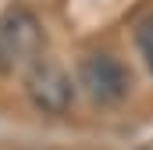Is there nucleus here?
I'll use <instances>...</instances> for the list:
<instances>
[{
	"mask_svg": "<svg viewBox=\"0 0 153 150\" xmlns=\"http://www.w3.org/2000/svg\"><path fill=\"white\" fill-rule=\"evenodd\" d=\"M43 25L32 11L11 7L0 14V72H29L43 57Z\"/></svg>",
	"mask_w": 153,
	"mask_h": 150,
	"instance_id": "f257e3e1",
	"label": "nucleus"
},
{
	"mask_svg": "<svg viewBox=\"0 0 153 150\" xmlns=\"http://www.w3.org/2000/svg\"><path fill=\"white\" fill-rule=\"evenodd\" d=\"M78 86L93 104H121L132 89V72L117 61L114 54H85L78 61Z\"/></svg>",
	"mask_w": 153,
	"mask_h": 150,
	"instance_id": "f03ea898",
	"label": "nucleus"
},
{
	"mask_svg": "<svg viewBox=\"0 0 153 150\" xmlns=\"http://www.w3.org/2000/svg\"><path fill=\"white\" fill-rule=\"evenodd\" d=\"M25 93H29V100L39 111H46V114H64L71 107V100H75L71 75L57 61H46V57H39L25 72Z\"/></svg>",
	"mask_w": 153,
	"mask_h": 150,
	"instance_id": "7ed1b4c3",
	"label": "nucleus"
},
{
	"mask_svg": "<svg viewBox=\"0 0 153 150\" xmlns=\"http://www.w3.org/2000/svg\"><path fill=\"white\" fill-rule=\"evenodd\" d=\"M135 46H139V54H143V61H146V68L153 75V14L139 18V25H135Z\"/></svg>",
	"mask_w": 153,
	"mask_h": 150,
	"instance_id": "20e7f679",
	"label": "nucleus"
}]
</instances>
